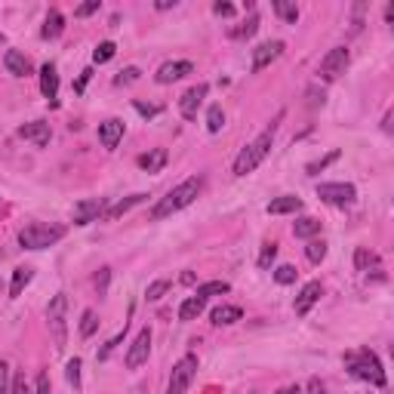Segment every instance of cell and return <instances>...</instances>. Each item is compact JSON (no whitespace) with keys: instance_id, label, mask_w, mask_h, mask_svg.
I'll return each mask as SVG.
<instances>
[{"instance_id":"1f68e13d","label":"cell","mask_w":394,"mask_h":394,"mask_svg":"<svg viewBox=\"0 0 394 394\" xmlns=\"http://www.w3.org/2000/svg\"><path fill=\"white\" fill-rule=\"evenodd\" d=\"M96 330H98V317H96V311H92V308H86V311L80 314V336L90 339Z\"/></svg>"},{"instance_id":"9a60e30c","label":"cell","mask_w":394,"mask_h":394,"mask_svg":"<svg viewBox=\"0 0 394 394\" xmlns=\"http://www.w3.org/2000/svg\"><path fill=\"white\" fill-rule=\"evenodd\" d=\"M194 71V65L191 62H163V65L157 68V83H176V80H182L185 74Z\"/></svg>"},{"instance_id":"4dcf8cb0","label":"cell","mask_w":394,"mask_h":394,"mask_svg":"<svg viewBox=\"0 0 394 394\" xmlns=\"http://www.w3.org/2000/svg\"><path fill=\"white\" fill-rule=\"evenodd\" d=\"M222 127H225V111H222V105H209V111H207V129H209V133H219Z\"/></svg>"},{"instance_id":"ba28073f","label":"cell","mask_w":394,"mask_h":394,"mask_svg":"<svg viewBox=\"0 0 394 394\" xmlns=\"http://www.w3.org/2000/svg\"><path fill=\"white\" fill-rule=\"evenodd\" d=\"M348 62H351L348 47H332L330 53H326L324 59H320V68H317L320 80H336L339 74H345V68H348Z\"/></svg>"},{"instance_id":"7c38bea8","label":"cell","mask_w":394,"mask_h":394,"mask_svg":"<svg viewBox=\"0 0 394 394\" xmlns=\"http://www.w3.org/2000/svg\"><path fill=\"white\" fill-rule=\"evenodd\" d=\"M98 215H105V200L102 197H92V200H80L74 207V225H90Z\"/></svg>"},{"instance_id":"277c9868","label":"cell","mask_w":394,"mask_h":394,"mask_svg":"<svg viewBox=\"0 0 394 394\" xmlns=\"http://www.w3.org/2000/svg\"><path fill=\"white\" fill-rule=\"evenodd\" d=\"M65 237V228L62 225H47V222H31L18 231V244L25 250H47V246L59 244Z\"/></svg>"},{"instance_id":"60d3db41","label":"cell","mask_w":394,"mask_h":394,"mask_svg":"<svg viewBox=\"0 0 394 394\" xmlns=\"http://www.w3.org/2000/svg\"><path fill=\"white\" fill-rule=\"evenodd\" d=\"M12 379H10V363L0 360V394H10Z\"/></svg>"},{"instance_id":"2e32d148","label":"cell","mask_w":394,"mask_h":394,"mask_svg":"<svg viewBox=\"0 0 394 394\" xmlns=\"http://www.w3.org/2000/svg\"><path fill=\"white\" fill-rule=\"evenodd\" d=\"M40 92L43 98H49V105H55V98H59V71L49 62L40 68Z\"/></svg>"},{"instance_id":"83f0119b","label":"cell","mask_w":394,"mask_h":394,"mask_svg":"<svg viewBox=\"0 0 394 394\" xmlns=\"http://www.w3.org/2000/svg\"><path fill=\"white\" fill-rule=\"evenodd\" d=\"M256 31H259V16H256V12H252V16L246 18L244 25H234V28L228 31V34H231L234 40H246V37H252V34H256Z\"/></svg>"},{"instance_id":"d4e9b609","label":"cell","mask_w":394,"mask_h":394,"mask_svg":"<svg viewBox=\"0 0 394 394\" xmlns=\"http://www.w3.org/2000/svg\"><path fill=\"white\" fill-rule=\"evenodd\" d=\"M320 225H324V222L314 219V215H302V219H296L293 234L296 237H314V234H320Z\"/></svg>"},{"instance_id":"7402d4cb","label":"cell","mask_w":394,"mask_h":394,"mask_svg":"<svg viewBox=\"0 0 394 394\" xmlns=\"http://www.w3.org/2000/svg\"><path fill=\"white\" fill-rule=\"evenodd\" d=\"M135 163H139L145 172H160V170H163V163H166V151H163V148H154V151L142 154Z\"/></svg>"},{"instance_id":"7dc6e473","label":"cell","mask_w":394,"mask_h":394,"mask_svg":"<svg viewBox=\"0 0 394 394\" xmlns=\"http://www.w3.org/2000/svg\"><path fill=\"white\" fill-rule=\"evenodd\" d=\"M213 12H215V16H234V6L222 3V0H219V3H213Z\"/></svg>"},{"instance_id":"8992f818","label":"cell","mask_w":394,"mask_h":394,"mask_svg":"<svg viewBox=\"0 0 394 394\" xmlns=\"http://www.w3.org/2000/svg\"><path fill=\"white\" fill-rule=\"evenodd\" d=\"M194 373H197V357L194 354H185L182 360L172 367L166 394H185V391H188V385H191V379H194Z\"/></svg>"},{"instance_id":"8d00e7d4","label":"cell","mask_w":394,"mask_h":394,"mask_svg":"<svg viewBox=\"0 0 394 394\" xmlns=\"http://www.w3.org/2000/svg\"><path fill=\"white\" fill-rule=\"evenodd\" d=\"M170 289V280H154V283H148V289H145V296H148V302H157V299H163V293Z\"/></svg>"},{"instance_id":"681fc988","label":"cell","mask_w":394,"mask_h":394,"mask_svg":"<svg viewBox=\"0 0 394 394\" xmlns=\"http://www.w3.org/2000/svg\"><path fill=\"white\" fill-rule=\"evenodd\" d=\"M308 391H311V394H324L326 388H324V382H320V379H311V382H308Z\"/></svg>"},{"instance_id":"4fadbf2b","label":"cell","mask_w":394,"mask_h":394,"mask_svg":"<svg viewBox=\"0 0 394 394\" xmlns=\"http://www.w3.org/2000/svg\"><path fill=\"white\" fill-rule=\"evenodd\" d=\"M280 53H283V40H268V43H262V47L252 49V65H250V68H252V71H262V68H268Z\"/></svg>"},{"instance_id":"e0dca14e","label":"cell","mask_w":394,"mask_h":394,"mask_svg":"<svg viewBox=\"0 0 394 394\" xmlns=\"http://www.w3.org/2000/svg\"><path fill=\"white\" fill-rule=\"evenodd\" d=\"M18 135L28 139V142H34L37 148H47L49 145V123L31 120V123H25V127H18Z\"/></svg>"},{"instance_id":"7bdbcfd3","label":"cell","mask_w":394,"mask_h":394,"mask_svg":"<svg viewBox=\"0 0 394 394\" xmlns=\"http://www.w3.org/2000/svg\"><path fill=\"white\" fill-rule=\"evenodd\" d=\"M10 394H31V388H28V382H25V376H16V379H12Z\"/></svg>"},{"instance_id":"d6986e66","label":"cell","mask_w":394,"mask_h":394,"mask_svg":"<svg viewBox=\"0 0 394 394\" xmlns=\"http://www.w3.org/2000/svg\"><path fill=\"white\" fill-rule=\"evenodd\" d=\"M65 31V16H62L59 10H49L47 18H43V28H40V37H47V40H55V37Z\"/></svg>"},{"instance_id":"d590c367","label":"cell","mask_w":394,"mask_h":394,"mask_svg":"<svg viewBox=\"0 0 394 394\" xmlns=\"http://www.w3.org/2000/svg\"><path fill=\"white\" fill-rule=\"evenodd\" d=\"M296 277H299V271H296L293 265H280V268H274V280L283 283V287H287V283H296Z\"/></svg>"},{"instance_id":"603a6c76","label":"cell","mask_w":394,"mask_h":394,"mask_svg":"<svg viewBox=\"0 0 394 394\" xmlns=\"http://www.w3.org/2000/svg\"><path fill=\"white\" fill-rule=\"evenodd\" d=\"M145 197H148V194H129L127 200H117L114 207H108V209H105V215H102V219H120L123 213H129V209H133V207H139V203L145 200Z\"/></svg>"},{"instance_id":"484cf974","label":"cell","mask_w":394,"mask_h":394,"mask_svg":"<svg viewBox=\"0 0 394 394\" xmlns=\"http://www.w3.org/2000/svg\"><path fill=\"white\" fill-rule=\"evenodd\" d=\"M31 277H34V271H31L28 265L12 271V283H10V296H12V299H16V296H22V289L31 283Z\"/></svg>"},{"instance_id":"5bb4252c","label":"cell","mask_w":394,"mask_h":394,"mask_svg":"<svg viewBox=\"0 0 394 394\" xmlns=\"http://www.w3.org/2000/svg\"><path fill=\"white\" fill-rule=\"evenodd\" d=\"M120 139H123V120H117V117H108L105 123H98V142H102V148L114 151Z\"/></svg>"},{"instance_id":"4316f807","label":"cell","mask_w":394,"mask_h":394,"mask_svg":"<svg viewBox=\"0 0 394 394\" xmlns=\"http://www.w3.org/2000/svg\"><path fill=\"white\" fill-rule=\"evenodd\" d=\"M354 265H357V271H382L379 268V256H376L373 250H367V246H360V250L354 252Z\"/></svg>"},{"instance_id":"3957f363","label":"cell","mask_w":394,"mask_h":394,"mask_svg":"<svg viewBox=\"0 0 394 394\" xmlns=\"http://www.w3.org/2000/svg\"><path fill=\"white\" fill-rule=\"evenodd\" d=\"M345 367H348V373L354 376V379L369 382V385H376V388H385V382H388L385 369H382V360L369 348H360V351L345 354Z\"/></svg>"},{"instance_id":"816d5d0a","label":"cell","mask_w":394,"mask_h":394,"mask_svg":"<svg viewBox=\"0 0 394 394\" xmlns=\"http://www.w3.org/2000/svg\"><path fill=\"white\" fill-rule=\"evenodd\" d=\"M90 74H92V71H90V68H86V71L80 74V80H77V86H74V90H77V92L83 90V86H86V80H90Z\"/></svg>"},{"instance_id":"c3c4849f","label":"cell","mask_w":394,"mask_h":394,"mask_svg":"<svg viewBox=\"0 0 394 394\" xmlns=\"http://www.w3.org/2000/svg\"><path fill=\"white\" fill-rule=\"evenodd\" d=\"M108 274L111 271L108 268H102V274L96 277V287H98V296H105V287H108Z\"/></svg>"},{"instance_id":"6da1fadb","label":"cell","mask_w":394,"mask_h":394,"mask_svg":"<svg viewBox=\"0 0 394 394\" xmlns=\"http://www.w3.org/2000/svg\"><path fill=\"white\" fill-rule=\"evenodd\" d=\"M280 120H283V111H277V117L268 123V127L262 129V133L256 135V139L250 142V145L244 148V151L234 157V176H250L252 170H256L259 163H262L265 157H268V151H271V145H274V133H277V127H280Z\"/></svg>"},{"instance_id":"44dd1931","label":"cell","mask_w":394,"mask_h":394,"mask_svg":"<svg viewBox=\"0 0 394 394\" xmlns=\"http://www.w3.org/2000/svg\"><path fill=\"white\" fill-rule=\"evenodd\" d=\"M213 324L215 326H231V324H237L240 317H244V311H240L237 305H219V308H213Z\"/></svg>"},{"instance_id":"74e56055","label":"cell","mask_w":394,"mask_h":394,"mask_svg":"<svg viewBox=\"0 0 394 394\" xmlns=\"http://www.w3.org/2000/svg\"><path fill=\"white\" fill-rule=\"evenodd\" d=\"M65 379H68V385L80 388V357L68 360V367H65Z\"/></svg>"},{"instance_id":"30bf717a","label":"cell","mask_w":394,"mask_h":394,"mask_svg":"<svg viewBox=\"0 0 394 394\" xmlns=\"http://www.w3.org/2000/svg\"><path fill=\"white\" fill-rule=\"evenodd\" d=\"M207 92H209L207 83H197V86H191V90L182 92V98H179V111H182L185 120H194V117H197V108L203 105Z\"/></svg>"},{"instance_id":"b9f144b4","label":"cell","mask_w":394,"mask_h":394,"mask_svg":"<svg viewBox=\"0 0 394 394\" xmlns=\"http://www.w3.org/2000/svg\"><path fill=\"white\" fill-rule=\"evenodd\" d=\"M98 6H102L98 0H90V3H80L77 10H74V16H80V18H83V16H92V12H98Z\"/></svg>"},{"instance_id":"ab89813d","label":"cell","mask_w":394,"mask_h":394,"mask_svg":"<svg viewBox=\"0 0 394 394\" xmlns=\"http://www.w3.org/2000/svg\"><path fill=\"white\" fill-rule=\"evenodd\" d=\"M139 68H123V71L120 74H117V80H114V83L117 86H123V83H135V80H139Z\"/></svg>"},{"instance_id":"f5cc1de1","label":"cell","mask_w":394,"mask_h":394,"mask_svg":"<svg viewBox=\"0 0 394 394\" xmlns=\"http://www.w3.org/2000/svg\"><path fill=\"white\" fill-rule=\"evenodd\" d=\"M170 6H176V0H157V10H170Z\"/></svg>"},{"instance_id":"7a4b0ae2","label":"cell","mask_w":394,"mask_h":394,"mask_svg":"<svg viewBox=\"0 0 394 394\" xmlns=\"http://www.w3.org/2000/svg\"><path fill=\"white\" fill-rule=\"evenodd\" d=\"M200 191H203V179H200V176L185 179L182 185H176V188H172L170 194H166L163 200H160L157 207L151 209V219L157 222V219H166V215L179 213V209H185L188 203H194V200H197V194H200Z\"/></svg>"},{"instance_id":"d6a6232c","label":"cell","mask_w":394,"mask_h":394,"mask_svg":"<svg viewBox=\"0 0 394 394\" xmlns=\"http://www.w3.org/2000/svg\"><path fill=\"white\" fill-rule=\"evenodd\" d=\"M114 53H117L114 43H111V40H102L96 49H92V62H96V65H105V62L114 59Z\"/></svg>"},{"instance_id":"5b68a950","label":"cell","mask_w":394,"mask_h":394,"mask_svg":"<svg viewBox=\"0 0 394 394\" xmlns=\"http://www.w3.org/2000/svg\"><path fill=\"white\" fill-rule=\"evenodd\" d=\"M47 320H49V332H53L55 351H65L68 345V296L59 293L47 308Z\"/></svg>"},{"instance_id":"f546056e","label":"cell","mask_w":394,"mask_h":394,"mask_svg":"<svg viewBox=\"0 0 394 394\" xmlns=\"http://www.w3.org/2000/svg\"><path fill=\"white\" fill-rule=\"evenodd\" d=\"M274 12L283 18V22H289V25L299 22V6H296V3H287V0H274Z\"/></svg>"},{"instance_id":"db71d44e","label":"cell","mask_w":394,"mask_h":394,"mask_svg":"<svg viewBox=\"0 0 394 394\" xmlns=\"http://www.w3.org/2000/svg\"><path fill=\"white\" fill-rule=\"evenodd\" d=\"M3 40H6V37H3V34H0V43H3Z\"/></svg>"},{"instance_id":"f35d334b","label":"cell","mask_w":394,"mask_h":394,"mask_svg":"<svg viewBox=\"0 0 394 394\" xmlns=\"http://www.w3.org/2000/svg\"><path fill=\"white\" fill-rule=\"evenodd\" d=\"M277 256V244L271 240V244H262V252H259V268H268L271 262H274Z\"/></svg>"},{"instance_id":"ee69618b","label":"cell","mask_w":394,"mask_h":394,"mask_svg":"<svg viewBox=\"0 0 394 394\" xmlns=\"http://www.w3.org/2000/svg\"><path fill=\"white\" fill-rule=\"evenodd\" d=\"M120 342H123V332H117V336H114V339H111V342H108V345H105V348H102V351H98V360H105V357H108V354H111V351H114V348H117V345H120Z\"/></svg>"},{"instance_id":"f907efd6","label":"cell","mask_w":394,"mask_h":394,"mask_svg":"<svg viewBox=\"0 0 394 394\" xmlns=\"http://www.w3.org/2000/svg\"><path fill=\"white\" fill-rule=\"evenodd\" d=\"M274 394H302V388L299 385H283L280 391H274Z\"/></svg>"},{"instance_id":"ac0fdd59","label":"cell","mask_w":394,"mask_h":394,"mask_svg":"<svg viewBox=\"0 0 394 394\" xmlns=\"http://www.w3.org/2000/svg\"><path fill=\"white\" fill-rule=\"evenodd\" d=\"M3 68L12 74V77H28V74H31V62H28V55H22L18 49H6V55H3Z\"/></svg>"},{"instance_id":"cb8c5ba5","label":"cell","mask_w":394,"mask_h":394,"mask_svg":"<svg viewBox=\"0 0 394 394\" xmlns=\"http://www.w3.org/2000/svg\"><path fill=\"white\" fill-rule=\"evenodd\" d=\"M203 305H207V299H200V296H188V299L179 305V320H197L203 311Z\"/></svg>"},{"instance_id":"bcb514c9","label":"cell","mask_w":394,"mask_h":394,"mask_svg":"<svg viewBox=\"0 0 394 394\" xmlns=\"http://www.w3.org/2000/svg\"><path fill=\"white\" fill-rule=\"evenodd\" d=\"M34 394H53V385H49V376L47 373L37 376V391Z\"/></svg>"},{"instance_id":"9c48e42d","label":"cell","mask_w":394,"mask_h":394,"mask_svg":"<svg viewBox=\"0 0 394 394\" xmlns=\"http://www.w3.org/2000/svg\"><path fill=\"white\" fill-rule=\"evenodd\" d=\"M148 354H151V330L145 326V330H139V336L133 339L127 351V369H139L148 360Z\"/></svg>"},{"instance_id":"836d02e7","label":"cell","mask_w":394,"mask_h":394,"mask_svg":"<svg viewBox=\"0 0 394 394\" xmlns=\"http://www.w3.org/2000/svg\"><path fill=\"white\" fill-rule=\"evenodd\" d=\"M305 256H308V262H314V265H320L326 259V244L324 240H308V246H305Z\"/></svg>"},{"instance_id":"e575fe53","label":"cell","mask_w":394,"mask_h":394,"mask_svg":"<svg viewBox=\"0 0 394 394\" xmlns=\"http://www.w3.org/2000/svg\"><path fill=\"white\" fill-rule=\"evenodd\" d=\"M332 160H339V151H330V154H326V157L311 160V163L305 166V172H308V176H317V172H320V170H326V166H330Z\"/></svg>"},{"instance_id":"52a82bcc","label":"cell","mask_w":394,"mask_h":394,"mask_svg":"<svg viewBox=\"0 0 394 394\" xmlns=\"http://www.w3.org/2000/svg\"><path fill=\"white\" fill-rule=\"evenodd\" d=\"M317 197L324 203H332V207H351L357 191L351 182H324V185H317Z\"/></svg>"},{"instance_id":"ffe728a7","label":"cell","mask_w":394,"mask_h":394,"mask_svg":"<svg viewBox=\"0 0 394 394\" xmlns=\"http://www.w3.org/2000/svg\"><path fill=\"white\" fill-rule=\"evenodd\" d=\"M299 209H302V197H293V194H283L268 203L271 215H287V213H299Z\"/></svg>"},{"instance_id":"8fae6325","label":"cell","mask_w":394,"mask_h":394,"mask_svg":"<svg viewBox=\"0 0 394 394\" xmlns=\"http://www.w3.org/2000/svg\"><path fill=\"white\" fill-rule=\"evenodd\" d=\"M320 296H324V287H320L317 280L305 283V287L299 289V296H296V305H293L296 308V317H305V314L320 302Z\"/></svg>"},{"instance_id":"f1b7e54d","label":"cell","mask_w":394,"mask_h":394,"mask_svg":"<svg viewBox=\"0 0 394 394\" xmlns=\"http://www.w3.org/2000/svg\"><path fill=\"white\" fill-rule=\"evenodd\" d=\"M228 280H207V283H200L197 287V293L194 296H200V299H209V296H225L228 293Z\"/></svg>"},{"instance_id":"f6af8a7d","label":"cell","mask_w":394,"mask_h":394,"mask_svg":"<svg viewBox=\"0 0 394 394\" xmlns=\"http://www.w3.org/2000/svg\"><path fill=\"white\" fill-rule=\"evenodd\" d=\"M133 105H135V111H139L142 117H154V114H160L157 105H145V102H133Z\"/></svg>"}]
</instances>
